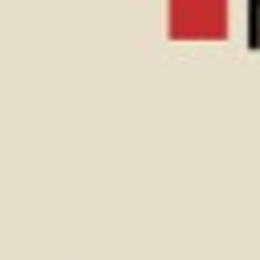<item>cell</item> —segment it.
Wrapping results in <instances>:
<instances>
[{"label": "cell", "instance_id": "1", "mask_svg": "<svg viewBox=\"0 0 260 260\" xmlns=\"http://www.w3.org/2000/svg\"><path fill=\"white\" fill-rule=\"evenodd\" d=\"M248 45L260 49V0H248Z\"/></svg>", "mask_w": 260, "mask_h": 260}]
</instances>
